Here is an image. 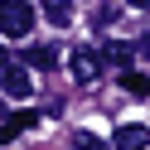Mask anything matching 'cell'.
Instances as JSON below:
<instances>
[{
	"label": "cell",
	"mask_w": 150,
	"mask_h": 150,
	"mask_svg": "<svg viewBox=\"0 0 150 150\" xmlns=\"http://www.w3.org/2000/svg\"><path fill=\"white\" fill-rule=\"evenodd\" d=\"M34 29V5L29 0H0V34L5 39H29Z\"/></svg>",
	"instance_id": "1"
},
{
	"label": "cell",
	"mask_w": 150,
	"mask_h": 150,
	"mask_svg": "<svg viewBox=\"0 0 150 150\" xmlns=\"http://www.w3.org/2000/svg\"><path fill=\"white\" fill-rule=\"evenodd\" d=\"M68 68H73V78H78V82H97L107 63H102L97 49H73V53H68Z\"/></svg>",
	"instance_id": "2"
},
{
	"label": "cell",
	"mask_w": 150,
	"mask_h": 150,
	"mask_svg": "<svg viewBox=\"0 0 150 150\" xmlns=\"http://www.w3.org/2000/svg\"><path fill=\"white\" fill-rule=\"evenodd\" d=\"M0 92H5V97H15V102H24V97L34 92L29 68H20V63H5V68H0Z\"/></svg>",
	"instance_id": "3"
},
{
	"label": "cell",
	"mask_w": 150,
	"mask_h": 150,
	"mask_svg": "<svg viewBox=\"0 0 150 150\" xmlns=\"http://www.w3.org/2000/svg\"><path fill=\"white\" fill-rule=\"evenodd\" d=\"M111 145H116V150H145V145H150V131L136 126V121H126V126H116Z\"/></svg>",
	"instance_id": "4"
},
{
	"label": "cell",
	"mask_w": 150,
	"mask_h": 150,
	"mask_svg": "<svg viewBox=\"0 0 150 150\" xmlns=\"http://www.w3.org/2000/svg\"><path fill=\"white\" fill-rule=\"evenodd\" d=\"M102 63H111V68H121V73H126L131 68V58H136V44H116V39H111V44H102Z\"/></svg>",
	"instance_id": "5"
},
{
	"label": "cell",
	"mask_w": 150,
	"mask_h": 150,
	"mask_svg": "<svg viewBox=\"0 0 150 150\" xmlns=\"http://www.w3.org/2000/svg\"><path fill=\"white\" fill-rule=\"evenodd\" d=\"M29 68H39V73L58 68V49H53V44H34L29 49Z\"/></svg>",
	"instance_id": "6"
},
{
	"label": "cell",
	"mask_w": 150,
	"mask_h": 150,
	"mask_svg": "<svg viewBox=\"0 0 150 150\" xmlns=\"http://www.w3.org/2000/svg\"><path fill=\"white\" fill-rule=\"evenodd\" d=\"M44 15H49V24L63 29V24L73 20V0H44Z\"/></svg>",
	"instance_id": "7"
},
{
	"label": "cell",
	"mask_w": 150,
	"mask_h": 150,
	"mask_svg": "<svg viewBox=\"0 0 150 150\" xmlns=\"http://www.w3.org/2000/svg\"><path fill=\"white\" fill-rule=\"evenodd\" d=\"M29 126H34V111H15V116L0 126V140H15L20 131H29Z\"/></svg>",
	"instance_id": "8"
},
{
	"label": "cell",
	"mask_w": 150,
	"mask_h": 150,
	"mask_svg": "<svg viewBox=\"0 0 150 150\" xmlns=\"http://www.w3.org/2000/svg\"><path fill=\"white\" fill-rule=\"evenodd\" d=\"M68 145H73V150H107V140H102V136H92V131H73V136H68Z\"/></svg>",
	"instance_id": "9"
},
{
	"label": "cell",
	"mask_w": 150,
	"mask_h": 150,
	"mask_svg": "<svg viewBox=\"0 0 150 150\" xmlns=\"http://www.w3.org/2000/svg\"><path fill=\"white\" fill-rule=\"evenodd\" d=\"M121 87H126V92H136V97H145V92H150V78H140V73H121Z\"/></svg>",
	"instance_id": "10"
},
{
	"label": "cell",
	"mask_w": 150,
	"mask_h": 150,
	"mask_svg": "<svg viewBox=\"0 0 150 150\" xmlns=\"http://www.w3.org/2000/svg\"><path fill=\"white\" fill-rule=\"evenodd\" d=\"M92 24H97V29H107V24H116V5H97V15H92Z\"/></svg>",
	"instance_id": "11"
},
{
	"label": "cell",
	"mask_w": 150,
	"mask_h": 150,
	"mask_svg": "<svg viewBox=\"0 0 150 150\" xmlns=\"http://www.w3.org/2000/svg\"><path fill=\"white\" fill-rule=\"evenodd\" d=\"M136 58H145V63H150V34H145V39H136Z\"/></svg>",
	"instance_id": "12"
},
{
	"label": "cell",
	"mask_w": 150,
	"mask_h": 150,
	"mask_svg": "<svg viewBox=\"0 0 150 150\" xmlns=\"http://www.w3.org/2000/svg\"><path fill=\"white\" fill-rule=\"evenodd\" d=\"M131 5H136V10H150V0H131Z\"/></svg>",
	"instance_id": "13"
}]
</instances>
